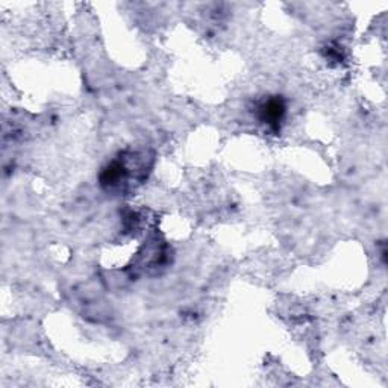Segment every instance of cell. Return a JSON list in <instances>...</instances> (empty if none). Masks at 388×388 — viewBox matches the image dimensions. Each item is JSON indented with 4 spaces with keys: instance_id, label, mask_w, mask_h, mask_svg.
Instances as JSON below:
<instances>
[{
    "instance_id": "obj_1",
    "label": "cell",
    "mask_w": 388,
    "mask_h": 388,
    "mask_svg": "<svg viewBox=\"0 0 388 388\" xmlns=\"http://www.w3.org/2000/svg\"><path fill=\"white\" fill-rule=\"evenodd\" d=\"M260 120L270 127H280L285 115V105L282 99L272 97L260 105Z\"/></svg>"
}]
</instances>
